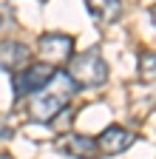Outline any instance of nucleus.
<instances>
[{
  "label": "nucleus",
  "instance_id": "7ed1b4c3",
  "mask_svg": "<svg viewBox=\"0 0 156 159\" xmlns=\"http://www.w3.org/2000/svg\"><path fill=\"white\" fill-rule=\"evenodd\" d=\"M57 77V68L48 63H26L20 71L11 74V88H14V102H20L23 97H31L34 91L46 88Z\"/></svg>",
  "mask_w": 156,
  "mask_h": 159
},
{
  "label": "nucleus",
  "instance_id": "0eeeda50",
  "mask_svg": "<svg viewBox=\"0 0 156 159\" xmlns=\"http://www.w3.org/2000/svg\"><path fill=\"white\" fill-rule=\"evenodd\" d=\"M29 60H31V48L26 43H20V40H3L0 43V68L6 74L20 71Z\"/></svg>",
  "mask_w": 156,
  "mask_h": 159
},
{
  "label": "nucleus",
  "instance_id": "423d86ee",
  "mask_svg": "<svg viewBox=\"0 0 156 159\" xmlns=\"http://www.w3.org/2000/svg\"><path fill=\"white\" fill-rule=\"evenodd\" d=\"M54 151H60L71 159H96L100 151H96V139L85 136V134H63L54 142Z\"/></svg>",
  "mask_w": 156,
  "mask_h": 159
},
{
  "label": "nucleus",
  "instance_id": "f257e3e1",
  "mask_svg": "<svg viewBox=\"0 0 156 159\" xmlns=\"http://www.w3.org/2000/svg\"><path fill=\"white\" fill-rule=\"evenodd\" d=\"M65 77V74H63ZM77 88L68 83V80H63V88H54V80L40 88V91H34L29 97V105H26V114L29 119H34V122H40V125H48L57 119V114H65L68 111V102H71V94Z\"/></svg>",
  "mask_w": 156,
  "mask_h": 159
},
{
  "label": "nucleus",
  "instance_id": "6e6552de",
  "mask_svg": "<svg viewBox=\"0 0 156 159\" xmlns=\"http://www.w3.org/2000/svg\"><path fill=\"white\" fill-rule=\"evenodd\" d=\"M85 9L88 14L96 20V23H102V26H114V23H119V17H122V0H85Z\"/></svg>",
  "mask_w": 156,
  "mask_h": 159
},
{
  "label": "nucleus",
  "instance_id": "1a4fd4ad",
  "mask_svg": "<svg viewBox=\"0 0 156 159\" xmlns=\"http://www.w3.org/2000/svg\"><path fill=\"white\" fill-rule=\"evenodd\" d=\"M139 74L148 80H153V51H142V57H139Z\"/></svg>",
  "mask_w": 156,
  "mask_h": 159
},
{
  "label": "nucleus",
  "instance_id": "f03ea898",
  "mask_svg": "<svg viewBox=\"0 0 156 159\" xmlns=\"http://www.w3.org/2000/svg\"><path fill=\"white\" fill-rule=\"evenodd\" d=\"M65 80L80 91V88H100L108 83V63L100 57L96 48H88V51H80V54H71L68 60V68L63 71Z\"/></svg>",
  "mask_w": 156,
  "mask_h": 159
},
{
  "label": "nucleus",
  "instance_id": "20e7f679",
  "mask_svg": "<svg viewBox=\"0 0 156 159\" xmlns=\"http://www.w3.org/2000/svg\"><path fill=\"white\" fill-rule=\"evenodd\" d=\"M74 54V37L71 34H60V31H48L37 40V57L48 66H60L68 63Z\"/></svg>",
  "mask_w": 156,
  "mask_h": 159
},
{
  "label": "nucleus",
  "instance_id": "39448f33",
  "mask_svg": "<svg viewBox=\"0 0 156 159\" xmlns=\"http://www.w3.org/2000/svg\"><path fill=\"white\" fill-rule=\"evenodd\" d=\"M136 142V134L122 128V125H108L100 136H96V151L105 156H119Z\"/></svg>",
  "mask_w": 156,
  "mask_h": 159
},
{
  "label": "nucleus",
  "instance_id": "9d476101",
  "mask_svg": "<svg viewBox=\"0 0 156 159\" xmlns=\"http://www.w3.org/2000/svg\"><path fill=\"white\" fill-rule=\"evenodd\" d=\"M0 159H14V156H9V153H0Z\"/></svg>",
  "mask_w": 156,
  "mask_h": 159
}]
</instances>
